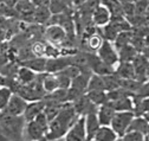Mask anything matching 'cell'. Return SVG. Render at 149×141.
Masks as SVG:
<instances>
[{
	"mask_svg": "<svg viewBox=\"0 0 149 141\" xmlns=\"http://www.w3.org/2000/svg\"><path fill=\"white\" fill-rule=\"evenodd\" d=\"M46 57H32L30 59H26L22 62L23 66H26L31 69L36 74H45L46 71Z\"/></svg>",
	"mask_w": 149,
	"mask_h": 141,
	"instance_id": "obj_14",
	"label": "cell"
},
{
	"mask_svg": "<svg viewBox=\"0 0 149 141\" xmlns=\"http://www.w3.org/2000/svg\"><path fill=\"white\" fill-rule=\"evenodd\" d=\"M118 3L121 5H125V4H132V3H135V0H118Z\"/></svg>",
	"mask_w": 149,
	"mask_h": 141,
	"instance_id": "obj_32",
	"label": "cell"
},
{
	"mask_svg": "<svg viewBox=\"0 0 149 141\" xmlns=\"http://www.w3.org/2000/svg\"><path fill=\"white\" fill-rule=\"evenodd\" d=\"M86 96L91 101V103H94L97 107L108 102L107 91H86Z\"/></svg>",
	"mask_w": 149,
	"mask_h": 141,
	"instance_id": "obj_28",
	"label": "cell"
},
{
	"mask_svg": "<svg viewBox=\"0 0 149 141\" xmlns=\"http://www.w3.org/2000/svg\"><path fill=\"white\" fill-rule=\"evenodd\" d=\"M146 141H149V140H148V139H147V138H146Z\"/></svg>",
	"mask_w": 149,
	"mask_h": 141,
	"instance_id": "obj_37",
	"label": "cell"
},
{
	"mask_svg": "<svg viewBox=\"0 0 149 141\" xmlns=\"http://www.w3.org/2000/svg\"><path fill=\"white\" fill-rule=\"evenodd\" d=\"M133 37H134L133 30L132 31H124V32L118 33V36L114 40L115 47L117 50H120V49H122V47H124L127 45H130V44H132V40H133Z\"/></svg>",
	"mask_w": 149,
	"mask_h": 141,
	"instance_id": "obj_26",
	"label": "cell"
},
{
	"mask_svg": "<svg viewBox=\"0 0 149 141\" xmlns=\"http://www.w3.org/2000/svg\"><path fill=\"white\" fill-rule=\"evenodd\" d=\"M120 141H146V136L136 132H127L122 138H120Z\"/></svg>",
	"mask_w": 149,
	"mask_h": 141,
	"instance_id": "obj_30",
	"label": "cell"
},
{
	"mask_svg": "<svg viewBox=\"0 0 149 141\" xmlns=\"http://www.w3.org/2000/svg\"><path fill=\"white\" fill-rule=\"evenodd\" d=\"M78 114L74 110L71 102H66L62 105L59 114L56 116L50 123L46 134V140L62 139L65 136L70 127L73 125L78 119ZM45 140V141H46Z\"/></svg>",
	"mask_w": 149,
	"mask_h": 141,
	"instance_id": "obj_1",
	"label": "cell"
},
{
	"mask_svg": "<svg viewBox=\"0 0 149 141\" xmlns=\"http://www.w3.org/2000/svg\"><path fill=\"white\" fill-rule=\"evenodd\" d=\"M37 76H38V74H36L34 71H32L31 69L26 68V66H19V69H18V73H17V81L19 84H23V85H27L30 83H32Z\"/></svg>",
	"mask_w": 149,
	"mask_h": 141,
	"instance_id": "obj_19",
	"label": "cell"
},
{
	"mask_svg": "<svg viewBox=\"0 0 149 141\" xmlns=\"http://www.w3.org/2000/svg\"><path fill=\"white\" fill-rule=\"evenodd\" d=\"M42 83L45 94H51L59 89V83L56 74H47V73L42 74Z\"/></svg>",
	"mask_w": 149,
	"mask_h": 141,
	"instance_id": "obj_17",
	"label": "cell"
},
{
	"mask_svg": "<svg viewBox=\"0 0 149 141\" xmlns=\"http://www.w3.org/2000/svg\"><path fill=\"white\" fill-rule=\"evenodd\" d=\"M103 40L104 39L101 36L100 32H95V33L90 34V36H86L84 39V44L88 47V52H97V50L102 45Z\"/></svg>",
	"mask_w": 149,
	"mask_h": 141,
	"instance_id": "obj_22",
	"label": "cell"
},
{
	"mask_svg": "<svg viewBox=\"0 0 149 141\" xmlns=\"http://www.w3.org/2000/svg\"><path fill=\"white\" fill-rule=\"evenodd\" d=\"M65 141H88L85 129V117L79 116L64 136Z\"/></svg>",
	"mask_w": 149,
	"mask_h": 141,
	"instance_id": "obj_7",
	"label": "cell"
},
{
	"mask_svg": "<svg viewBox=\"0 0 149 141\" xmlns=\"http://www.w3.org/2000/svg\"><path fill=\"white\" fill-rule=\"evenodd\" d=\"M118 51V57H120V62H129V63H133V61L135 59V57L137 56L139 52L136 51V49L130 44V45H127Z\"/></svg>",
	"mask_w": 149,
	"mask_h": 141,
	"instance_id": "obj_25",
	"label": "cell"
},
{
	"mask_svg": "<svg viewBox=\"0 0 149 141\" xmlns=\"http://www.w3.org/2000/svg\"><path fill=\"white\" fill-rule=\"evenodd\" d=\"M44 102H45V108H44L43 113L46 116V119L49 120V122H51L56 116L59 114L63 104L54 103V102H49V101H44Z\"/></svg>",
	"mask_w": 149,
	"mask_h": 141,
	"instance_id": "obj_27",
	"label": "cell"
},
{
	"mask_svg": "<svg viewBox=\"0 0 149 141\" xmlns=\"http://www.w3.org/2000/svg\"><path fill=\"white\" fill-rule=\"evenodd\" d=\"M5 81H6V78H5V77H4L1 74H0V88L5 85Z\"/></svg>",
	"mask_w": 149,
	"mask_h": 141,
	"instance_id": "obj_33",
	"label": "cell"
},
{
	"mask_svg": "<svg viewBox=\"0 0 149 141\" xmlns=\"http://www.w3.org/2000/svg\"><path fill=\"white\" fill-rule=\"evenodd\" d=\"M86 91H107L103 76L92 74L90 80H89L88 90Z\"/></svg>",
	"mask_w": 149,
	"mask_h": 141,
	"instance_id": "obj_24",
	"label": "cell"
},
{
	"mask_svg": "<svg viewBox=\"0 0 149 141\" xmlns=\"http://www.w3.org/2000/svg\"><path fill=\"white\" fill-rule=\"evenodd\" d=\"M52 13L49 7H36L33 13V22L37 24H49Z\"/></svg>",
	"mask_w": 149,
	"mask_h": 141,
	"instance_id": "obj_23",
	"label": "cell"
},
{
	"mask_svg": "<svg viewBox=\"0 0 149 141\" xmlns=\"http://www.w3.org/2000/svg\"><path fill=\"white\" fill-rule=\"evenodd\" d=\"M36 7H49L50 0H30Z\"/></svg>",
	"mask_w": 149,
	"mask_h": 141,
	"instance_id": "obj_31",
	"label": "cell"
},
{
	"mask_svg": "<svg viewBox=\"0 0 149 141\" xmlns=\"http://www.w3.org/2000/svg\"><path fill=\"white\" fill-rule=\"evenodd\" d=\"M0 126L7 141L24 140L26 121L24 116H11L0 113Z\"/></svg>",
	"mask_w": 149,
	"mask_h": 141,
	"instance_id": "obj_2",
	"label": "cell"
},
{
	"mask_svg": "<svg viewBox=\"0 0 149 141\" xmlns=\"http://www.w3.org/2000/svg\"><path fill=\"white\" fill-rule=\"evenodd\" d=\"M45 108V102L44 100H39V101H33V102H29L27 107L24 112V119L26 122L33 121L38 115H40L44 112Z\"/></svg>",
	"mask_w": 149,
	"mask_h": 141,
	"instance_id": "obj_11",
	"label": "cell"
},
{
	"mask_svg": "<svg viewBox=\"0 0 149 141\" xmlns=\"http://www.w3.org/2000/svg\"><path fill=\"white\" fill-rule=\"evenodd\" d=\"M146 138H147V139L149 140V129H148V134H147V136H146Z\"/></svg>",
	"mask_w": 149,
	"mask_h": 141,
	"instance_id": "obj_36",
	"label": "cell"
},
{
	"mask_svg": "<svg viewBox=\"0 0 149 141\" xmlns=\"http://www.w3.org/2000/svg\"><path fill=\"white\" fill-rule=\"evenodd\" d=\"M115 74L121 80H135L136 74L133 63L129 62H120L118 65L115 68Z\"/></svg>",
	"mask_w": 149,
	"mask_h": 141,
	"instance_id": "obj_15",
	"label": "cell"
},
{
	"mask_svg": "<svg viewBox=\"0 0 149 141\" xmlns=\"http://www.w3.org/2000/svg\"><path fill=\"white\" fill-rule=\"evenodd\" d=\"M71 55H59L56 57H50L46 61V71L47 74H58L71 65Z\"/></svg>",
	"mask_w": 149,
	"mask_h": 141,
	"instance_id": "obj_9",
	"label": "cell"
},
{
	"mask_svg": "<svg viewBox=\"0 0 149 141\" xmlns=\"http://www.w3.org/2000/svg\"><path fill=\"white\" fill-rule=\"evenodd\" d=\"M14 10L20 15H23L24 18H29V17L30 18H33L36 6L30 1V0H19L18 4L15 5Z\"/></svg>",
	"mask_w": 149,
	"mask_h": 141,
	"instance_id": "obj_21",
	"label": "cell"
},
{
	"mask_svg": "<svg viewBox=\"0 0 149 141\" xmlns=\"http://www.w3.org/2000/svg\"><path fill=\"white\" fill-rule=\"evenodd\" d=\"M96 55L98 56V58L103 63H105V64H108L110 66H113V68H116L118 65V63H120L118 51L115 47L114 43H111V42L103 40L102 45L100 46V49L96 52Z\"/></svg>",
	"mask_w": 149,
	"mask_h": 141,
	"instance_id": "obj_4",
	"label": "cell"
},
{
	"mask_svg": "<svg viewBox=\"0 0 149 141\" xmlns=\"http://www.w3.org/2000/svg\"><path fill=\"white\" fill-rule=\"evenodd\" d=\"M115 114H116V112L109 104V102L100 105L97 108V117L100 121V125L101 126H110V123L113 121V117Z\"/></svg>",
	"mask_w": 149,
	"mask_h": 141,
	"instance_id": "obj_12",
	"label": "cell"
},
{
	"mask_svg": "<svg viewBox=\"0 0 149 141\" xmlns=\"http://www.w3.org/2000/svg\"><path fill=\"white\" fill-rule=\"evenodd\" d=\"M135 114L133 112H120L116 113L113 117V121L110 123V127L114 129V132L118 135V138H122L129 129V126L132 121L134 120Z\"/></svg>",
	"mask_w": 149,
	"mask_h": 141,
	"instance_id": "obj_5",
	"label": "cell"
},
{
	"mask_svg": "<svg viewBox=\"0 0 149 141\" xmlns=\"http://www.w3.org/2000/svg\"><path fill=\"white\" fill-rule=\"evenodd\" d=\"M91 22L97 29H102L107 26L111 22V13L107 5L100 4L91 14Z\"/></svg>",
	"mask_w": 149,
	"mask_h": 141,
	"instance_id": "obj_10",
	"label": "cell"
},
{
	"mask_svg": "<svg viewBox=\"0 0 149 141\" xmlns=\"http://www.w3.org/2000/svg\"><path fill=\"white\" fill-rule=\"evenodd\" d=\"M12 95H13V91L8 87L4 85V87L0 88V112H3L5 109V107L7 105Z\"/></svg>",
	"mask_w": 149,
	"mask_h": 141,
	"instance_id": "obj_29",
	"label": "cell"
},
{
	"mask_svg": "<svg viewBox=\"0 0 149 141\" xmlns=\"http://www.w3.org/2000/svg\"><path fill=\"white\" fill-rule=\"evenodd\" d=\"M135 1H139V0H135Z\"/></svg>",
	"mask_w": 149,
	"mask_h": 141,
	"instance_id": "obj_38",
	"label": "cell"
},
{
	"mask_svg": "<svg viewBox=\"0 0 149 141\" xmlns=\"http://www.w3.org/2000/svg\"><path fill=\"white\" fill-rule=\"evenodd\" d=\"M0 141H7L4 133H3V129H1V126H0Z\"/></svg>",
	"mask_w": 149,
	"mask_h": 141,
	"instance_id": "obj_34",
	"label": "cell"
},
{
	"mask_svg": "<svg viewBox=\"0 0 149 141\" xmlns=\"http://www.w3.org/2000/svg\"><path fill=\"white\" fill-rule=\"evenodd\" d=\"M49 123L50 122L44 115V113L38 115L33 121L26 122L24 139L27 141H45L49 129Z\"/></svg>",
	"mask_w": 149,
	"mask_h": 141,
	"instance_id": "obj_3",
	"label": "cell"
},
{
	"mask_svg": "<svg viewBox=\"0 0 149 141\" xmlns=\"http://www.w3.org/2000/svg\"><path fill=\"white\" fill-rule=\"evenodd\" d=\"M116 113L120 112H133L134 113V100L133 96L122 97L116 101H108Z\"/></svg>",
	"mask_w": 149,
	"mask_h": 141,
	"instance_id": "obj_16",
	"label": "cell"
},
{
	"mask_svg": "<svg viewBox=\"0 0 149 141\" xmlns=\"http://www.w3.org/2000/svg\"><path fill=\"white\" fill-rule=\"evenodd\" d=\"M27 101H25L22 96H19L18 94H13L7 103V105L5 107V109L3 112H0L1 114H6V115H11V116H23L24 112L27 107Z\"/></svg>",
	"mask_w": 149,
	"mask_h": 141,
	"instance_id": "obj_8",
	"label": "cell"
},
{
	"mask_svg": "<svg viewBox=\"0 0 149 141\" xmlns=\"http://www.w3.org/2000/svg\"><path fill=\"white\" fill-rule=\"evenodd\" d=\"M118 139V135L110 126H101L94 136V140L96 141H117Z\"/></svg>",
	"mask_w": 149,
	"mask_h": 141,
	"instance_id": "obj_18",
	"label": "cell"
},
{
	"mask_svg": "<svg viewBox=\"0 0 149 141\" xmlns=\"http://www.w3.org/2000/svg\"><path fill=\"white\" fill-rule=\"evenodd\" d=\"M84 117H85L86 136H88V140H91V139H94L96 132H97L98 128L101 127L100 121H98V117H97V112L89 113V114L85 115Z\"/></svg>",
	"mask_w": 149,
	"mask_h": 141,
	"instance_id": "obj_13",
	"label": "cell"
},
{
	"mask_svg": "<svg viewBox=\"0 0 149 141\" xmlns=\"http://www.w3.org/2000/svg\"><path fill=\"white\" fill-rule=\"evenodd\" d=\"M46 141H65V140H64V138H62V139H54V140H46Z\"/></svg>",
	"mask_w": 149,
	"mask_h": 141,
	"instance_id": "obj_35",
	"label": "cell"
},
{
	"mask_svg": "<svg viewBox=\"0 0 149 141\" xmlns=\"http://www.w3.org/2000/svg\"><path fill=\"white\" fill-rule=\"evenodd\" d=\"M148 129H149V122H147V120L142 116H135L132 123H130L128 132H136L147 136Z\"/></svg>",
	"mask_w": 149,
	"mask_h": 141,
	"instance_id": "obj_20",
	"label": "cell"
},
{
	"mask_svg": "<svg viewBox=\"0 0 149 141\" xmlns=\"http://www.w3.org/2000/svg\"><path fill=\"white\" fill-rule=\"evenodd\" d=\"M44 37L50 45L58 47L65 43L68 38V33L59 25H47L44 30Z\"/></svg>",
	"mask_w": 149,
	"mask_h": 141,
	"instance_id": "obj_6",
	"label": "cell"
}]
</instances>
